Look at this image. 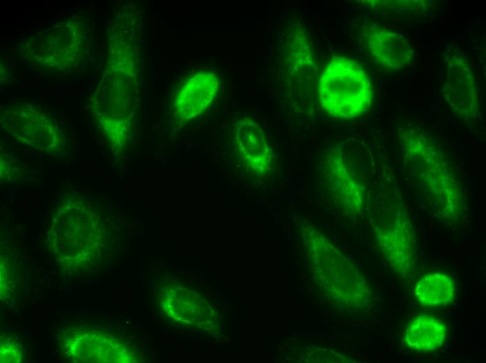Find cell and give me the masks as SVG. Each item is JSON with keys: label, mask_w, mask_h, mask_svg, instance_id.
I'll use <instances>...</instances> for the list:
<instances>
[{"label": "cell", "mask_w": 486, "mask_h": 363, "mask_svg": "<svg viewBox=\"0 0 486 363\" xmlns=\"http://www.w3.org/2000/svg\"><path fill=\"white\" fill-rule=\"evenodd\" d=\"M448 330L446 325L427 314L415 317L407 325L402 337L403 343L416 352H427L440 348Z\"/></svg>", "instance_id": "cell-9"}, {"label": "cell", "mask_w": 486, "mask_h": 363, "mask_svg": "<svg viewBox=\"0 0 486 363\" xmlns=\"http://www.w3.org/2000/svg\"><path fill=\"white\" fill-rule=\"evenodd\" d=\"M318 97L327 114L339 119H352L367 112L374 91L369 75L359 63L336 56L321 75Z\"/></svg>", "instance_id": "cell-2"}, {"label": "cell", "mask_w": 486, "mask_h": 363, "mask_svg": "<svg viewBox=\"0 0 486 363\" xmlns=\"http://www.w3.org/2000/svg\"><path fill=\"white\" fill-rule=\"evenodd\" d=\"M455 294V281L450 276L439 272L423 276L418 281L414 288L415 301L428 308H438L450 304Z\"/></svg>", "instance_id": "cell-10"}, {"label": "cell", "mask_w": 486, "mask_h": 363, "mask_svg": "<svg viewBox=\"0 0 486 363\" xmlns=\"http://www.w3.org/2000/svg\"><path fill=\"white\" fill-rule=\"evenodd\" d=\"M361 31L369 55L380 68L400 70L411 62L413 50L404 35L376 24H367Z\"/></svg>", "instance_id": "cell-6"}, {"label": "cell", "mask_w": 486, "mask_h": 363, "mask_svg": "<svg viewBox=\"0 0 486 363\" xmlns=\"http://www.w3.org/2000/svg\"><path fill=\"white\" fill-rule=\"evenodd\" d=\"M441 87L446 104L457 117L471 120L478 114L477 82L469 59L461 51L448 53Z\"/></svg>", "instance_id": "cell-4"}, {"label": "cell", "mask_w": 486, "mask_h": 363, "mask_svg": "<svg viewBox=\"0 0 486 363\" xmlns=\"http://www.w3.org/2000/svg\"><path fill=\"white\" fill-rule=\"evenodd\" d=\"M404 175L434 216L452 225L466 212L460 177L444 147L425 131L408 125L397 131Z\"/></svg>", "instance_id": "cell-1"}, {"label": "cell", "mask_w": 486, "mask_h": 363, "mask_svg": "<svg viewBox=\"0 0 486 363\" xmlns=\"http://www.w3.org/2000/svg\"><path fill=\"white\" fill-rule=\"evenodd\" d=\"M234 150L244 170L256 175L269 172L273 152L260 126L250 118L239 120L234 128Z\"/></svg>", "instance_id": "cell-7"}, {"label": "cell", "mask_w": 486, "mask_h": 363, "mask_svg": "<svg viewBox=\"0 0 486 363\" xmlns=\"http://www.w3.org/2000/svg\"><path fill=\"white\" fill-rule=\"evenodd\" d=\"M378 244L392 269L406 274L415 265V237L404 206L392 195H386V202L376 226Z\"/></svg>", "instance_id": "cell-3"}, {"label": "cell", "mask_w": 486, "mask_h": 363, "mask_svg": "<svg viewBox=\"0 0 486 363\" xmlns=\"http://www.w3.org/2000/svg\"><path fill=\"white\" fill-rule=\"evenodd\" d=\"M219 86L214 73L201 71L190 77L175 98L177 119L184 122L200 115L215 98Z\"/></svg>", "instance_id": "cell-8"}, {"label": "cell", "mask_w": 486, "mask_h": 363, "mask_svg": "<svg viewBox=\"0 0 486 363\" xmlns=\"http://www.w3.org/2000/svg\"><path fill=\"white\" fill-rule=\"evenodd\" d=\"M323 166V182L334 204L346 213L361 212L366 199L365 186L346 157L334 149L327 154Z\"/></svg>", "instance_id": "cell-5"}]
</instances>
